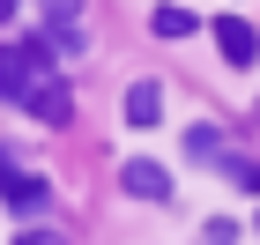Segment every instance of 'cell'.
<instances>
[{"label":"cell","mask_w":260,"mask_h":245,"mask_svg":"<svg viewBox=\"0 0 260 245\" xmlns=\"http://www.w3.org/2000/svg\"><path fill=\"white\" fill-rule=\"evenodd\" d=\"M52 75H60V60H52V45H45V38H15V45H0V97L15 104V112L38 97Z\"/></svg>","instance_id":"cell-1"},{"label":"cell","mask_w":260,"mask_h":245,"mask_svg":"<svg viewBox=\"0 0 260 245\" xmlns=\"http://www.w3.org/2000/svg\"><path fill=\"white\" fill-rule=\"evenodd\" d=\"M201 245H238V223H231V216H216V223L201 230Z\"/></svg>","instance_id":"cell-10"},{"label":"cell","mask_w":260,"mask_h":245,"mask_svg":"<svg viewBox=\"0 0 260 245\" xmlns=\"http://www.w3.org/2000/svg\"><path fill=\"white\" fill-rule=\"evenodd\" d=\"M149 30H156V38H186V30H193V15H186L179 0H164V8H149Z\"/></svg>","instance_id":"cell-8"},{"label":"cell","mask_w":260,"mask_h":245,"mask_svg":"<svg viewBox=\"0 0 260 245\" xmlns=\"http://www.w3.org/2000/svg\"><path fill=\"white\" fill-rule=\"evenodd\" d=\"M15 8H22V0H0V22H8V15H15Z\"/></svg>","instance_id":"cell-13"},{"label":"cell","mask_w":260,"mask_h":245,"mask_svg":"<svg viewBox=\"0 0 260 245\" xmlns=\"http://www.w3.org/2000/svg\"><path fill=\"white\" fill-rule=\"evenodd\" d=\"M216 45H223L231 67H253V60H260V30H253L245 15H216Z\"/></svg>","instance_id":"cell-3"},{"label":"cell","mask_w":260,"mask_h":245,"mask_svg":"<svg viewBox=\"0 0 260 245\" xmlns=\"http://www.w3.org/2000/svg\"><path fill=\"white\" fill-rule=\"evenodd\" d=\"M245 186H253V193H260V171H253V163H245Z\"/></svg>","instance_id":"cell-14"},{"label":"cell","mask_w":260,"mask_h":245,"mask_svg":"<svg viewBox=\"0 0 260 245\" xmlns=\"http://www.w3.org/2000/svg\"><path fill=\"white\" fill-rule=\"evenodd\" d=\"M22 112H30V119H45V126H60L67 112H75V89H67V75H52V82L38 89V97L22 104Z\"/></svg>","instance_id":"cell-5"},{"label":"cell","mask_w":260,"mask_h":245,"mask_svg":"<svg viewBox=\"0 0 260 245\" xmlns=\"http://www.w3.org/2000/svg\"><path fill=\"white\" fill-rule=\"evenodd\" d=\"M0 208H8V216H45V208H52V186H45L38 171H15V179H0Z\"/></svg>","instance_id":"cell-2"},{"label":"cell","mask_w":260,"mask_h":245,"mask_svg":"<svg viewBox=\"0 0 260 245\" xmlns=\"http://www.w3.org/2000/svg\"><path fill=\"white\" fill-rule=\"evenodd\" d=\"M186 156H193V163H231V156H223V126L193 119V126H186Z\"/></svg>","instance_id":"cell-7"},{"label":"cell","mask_w":260,"mask_h":245,"mask_svg":"<svg viewBox=\"0 0 260 245\" xmlns=\"http://www.w3.org/2000/svg\"><path fill=\"white\" fill-rule=\"evenodd\" d=\"M119 186L134 193V201H171V171H164V163H149V156H126Z\"/></svg>","instance_id":"cell-4"},{"label":"cell","mask_w":260,"mask_h":245,"mask_svg":"<svg viewBox=\"0 0 260 245\" xmlns=\"http://www.w3.org/2000/svg\"><path fill=\"white\" fill-rule=\"evenodd\" d=\"M156 112H164V89L141 75L134 89H126V126H156Z\"/></svg>","instance_id":"cell-6"},{"label":"cell","mask_w":260,"mask_h":245,"mask_svg":"<svg viewBox=\"0 0 260 245\" xmlns=\"http://www.w3.org/2000/svg\"><path fill=\"white\" fill-rule=\"evenodd\" d=\"M45 8V30H60V22H82V0H38Z\"/></svg>","instance_id":"cell-9"},{"label":"cell","mask_w":260,"mask_h":245,"mask_svg":"<svg viewBox=\"0 0 260 245\" xmlns=\"http://www.w3.org/2000/svg\"><path fill=\"white\" fill-rule=\"evenodd\" d=\"M0 179H15V156H8V149H0Z\"/></svg>","instance_id":"cell-12"},{"label":"cell","mask_w":260,"mask_h":245,"mask_svg":"<svg viewBox=\"0 0 260 245\" xmlns=\"http://www.w3.org/2000/svg\"><path fill=\"white\" fill-rule=\"evenodd\" d=\"M15 245H67V238H60V230H22Z\"/></svg>","instance_id":"cell-11"}]
</instances>
